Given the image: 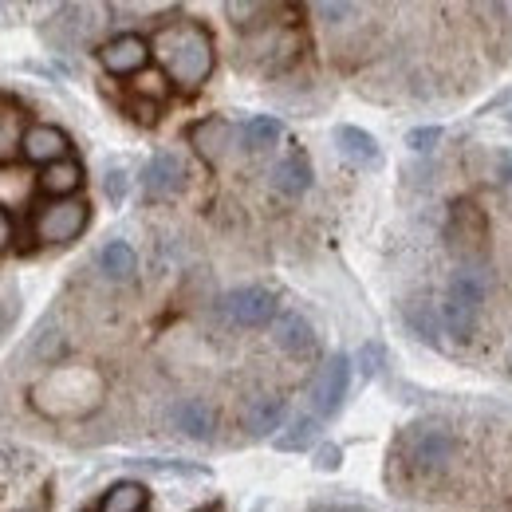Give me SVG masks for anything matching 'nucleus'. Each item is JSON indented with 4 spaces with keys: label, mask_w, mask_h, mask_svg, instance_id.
<instances>
[{
    "label": "nucleus",
    "mask_w": 512,
    "mask_h": 512,
    "mask_svg": "<svg viewBox=\"0 0 512 512\" xmlns=\"http://www.w3.org/2000/svg\"><path fill=\"white\" fill-rule=\"evenodd\" d=\"M103 398H107V379H103L99 367H87V363L52 367L40 383L32 386V406L52 422L87 418L103 406Z\"/></svg>",
    "instance_id": "f257e3e1"
},
{
    "label": "nucleus",
    "mask_w": 512,
    "mask_h": 512,
    "mask_svg": "<svg viewBox=\"0 0 512 512\" xmlns=\"http://www.w3.org/2000/svg\"><path fill=\"white\" fill-rule=\"evenodd\" d=\"M150 48L162 60V71L170 75V83H178L182 91H197L217 67L213 36L197 20H178V24L162 28Z\"/></svg>",
    "instance_id": "f03ea898"
},
{
    "label": "nucleus",
    "mask_w": 512,
    "mask_h": 512,
    "mask_svg": "<svg viewBox=\"0 0 512 512\" xmlns=\"http://www.w3.org/2000/svg\"><path fill=\"white\" fill-rule=\"evenodd\" d=\"M485 296H489L485 264H457V272L446 284V304H442L446 335H453L457 343H469L477 335L481 312H485Z\"/></svg>",
    "instance_id": "7ed1b4c3"
},
{
    "label": "nucleus",
    "mask_w": 512,
    "mask_h": 512,
    "mask_svg": "<svg viewBox=\"0 0 512 512\" xmlns=\"http://www.w3.org/2000/svg\"><path fill=\"white\" fill-rule=\"evenodd\" d=\"M457 434L442 426V422H422V426H410L398 442V453L406 461V469L414 477H442L449 465L457 461Z\"/></svg>",
    "instance_id": "20e7f679"
},
{
    "label": "nucleus",
    "mask_w": 512,
    "mask_h": 512,
    "mask_svg": "<svg viewBox=\"0 0 512 512\" xmlns=\"http://www.w3.org/2000/svg\"><path fill=\"white\" fill-rule=\"evenodd\" d=\"M449 249L461 256V264H481L485 241H489V221L473 201H453L446 217Z\"/></svg>",
    "instance_id": "39448f33"
},
{
    "label": "nucleus",
    "mask_w": 512,
    "mask_h": 512,
    "mask_svg": "<svg viewBox=\"0 0 512 512\" xmlns=\"http://www.w3.org/2000/svg\"><path fill=\"white\" fill-rule=\"evenodd\" d=\"M217 312L221 320L233 323V327H264V323L276 320L280 312V300L272 288H260V284H245V288H233L217 300Z\"/></svg>",
    "instance_id": "423d86ee"
},
{
    "label": "nucleus",
    "mask_w": 512,
    "mask_h": 512,
    "mask_svg": "<svg viewBox=\"0 0 512 512\" xmlns=\"http://www.w3.org/2000/svg\"><path fill=\"white\" fill-rule=\"evenodd\" d=\"M91 225V205L83 197H64V201H48L36 213V237L44 245H67L75 241L83 229Z\"/></svg>",
    "instance_id": "0eeeda50"
},
{
    "label": "nucleus",
    "mask_w": 512,
    "mask_h": 512,
    "mask_svg": "<svg viewBox=\"0 0 512 512\" xmlns=\"http://www.w3.org/2000/svg\"><path fill=\"white\" fill-rule=\"evenodd\" d=\"M347 390H351V355L335 351L320 367L316 383H312V414L316 418H335L343 410Z\"/></svg>",
    "instance_id": "6e6552de"
},
{
    "label": "nucleus",
    "mask_w": 512,
    "mask_h": 512,
    "mask_svg": "<svg viewBox=\"0 0 512 512\" xmlns=\"http://www.w3.org/2000/svg\"><path fill=\"white\" fill-rule=\"evenodd\" d=\"M186 162H182V154H174V150H158L146 166H142V174H138V186H142V197L146 201H170V197H178V193L186 190Z\"/></svg>",
    "instance_id": "1a4fd4ad"
},
{
    "label": "nucleus",
    "mask_w": 512,
    "mask_h": 512,
    "mask_svg": "<svg viewBox=\"0 0 512 512\" xmlns=\"http://www.w3.org/2000/svg\"><path fill=\"white\" fill-rule=\"evenodd\" d=\"M170 430L182 434L186 442H213L217 434V410L205 402V398H178L166 414Z\"/></svg>",
    "instance_id": "9d476101"
},
{
    "label": "nucleus",
    "mask_w": 512,
    "mask_h": 512,
    "mask_svg": "<svg viewBox=\"0 0 512 512\" xmlns=\"http://www.w3.org/2000/svg\"><path fill=\"white\" fill-rule=\"evenodd\" d=\"M150 56H154V48L138 32H123L99 48V64L111 75H142L150 67Z\"/></svg>",
    "instance_id": "9b49d317"
},
{
    "label": "nucleus",
    "mask_w": 512,
    "mask_h": 512,
    "mask_svg": "<svg viewBox=\"0 0 512 512\" xmlns=\"http://www.w3.org/2000/svg\"><path fill=\"white\" fill-rule=\"evenodd\" d=\"M20 154H24V162L48 170V166H56V162L71 158V138H67V130L52 127V123H36V127L24 130Z\"/></svg>",
    "instance_id": "f8f14e48"
},
{
    "label": "nucleus",
    "mask_w": 512,
    "mask_h": 512,
    "mask_svg": "<svg viewBox=\"0 0 512 512\" xmlns=\"http://www.w3.org/2000/svg\"><path fill=\"white\" fill-rule=\"evenodd\" d=\"M233 138H237V127L229 119H221V115H209V119L190 127V146L197 150V158L209 162V166H217L233 150Z\"/></svg>",
    "instance_id": "ddd939ff"
},
{
    "label": "nucleus",
    "mask_w": 512,
    "mask_h": 512,
    "mask_svg": "<svg viewBox=\"0 0 512 512\" xmlns=\"http://www.w3.org/2000/svg\"><path fill=\"white\" fill-rule=\"evenodd\" d=\"M276 347L288 359H316L320 355V335L300 312H288V316L276 320Z\"/></svg>",
    "instance_id": "4468645a"
},
{
    "label": "nucleus",
    "mask_w": 512,
    "mask_h": 512,
    "mask_svg": "<svg viewBox=\"0 0 512 512\" xmlns=\"http://www.w3.org/2000/svg\"><path fill=\"white\" fill-rule=\"evenodd\" d=\"M91 8L87 4H64L52 20H48V28H44V40L52 44V48H60V52H67V48H75V44H83L87 36H91Z\"/></svg>",
    "instance_id": "2eb2a0df"
},
{
    "label": "nucleus",
    "mask_w": 512,
    "mask_h": 512,
    "mask_svg": "<svg viewBox=\"0 0 512 512\" xmlns=\"http://www.w3.org/2000/svg\"><path fill=\"white\" fill-rule=\"evenodd\" d=\"M335 146H339V154H343L351 166H359V170H379V166H383V146H379V138L367 134L363 127H351V123L335 127Z\"/></svg>",
    "instance_id": "dca6fc26"
},
{
    "label": "nucleus",
    "mask_w": 512,
    "mask_h": 512,
    "mask_svg": "<svg viewBox=\"0 0 512 512\" xmlns=\"http://www.w3.org/2000/svg\"><path fill=\"white\" fill-rule=\"evenodd\" d=\"M402 323L410 327V335L418 343H430V347H442V335H446V320H442V308L426 296H414L402 304Z\"/></svg>",
    "instance_id": "f3484780"
},
{
    "label": "nucleus",
    "mask_w": 512,
    "mask_h": 512,
    "mask_svg": "<svg viewBox=\"0 0 512 512\" xmlns=\"http://www.w3.org/2000/svg\"><path fill=\"white\" fill-rule=\"evenodd\" d=\"M272 190L280 193V197H304V193L312 190V162H308V154L304 150H288L276 166H272Z\"/></svg>",
    "instance_id": "a211bd4d"
},
{
    "label": "nucleus",
    "mask_w": 512,
    "mask_h": 512,
    "mask_svg": "<svg viewBox=\"0 0 512 512\" xmlns=\"http://www.w3.org/2000/svg\"><path fill=\"white\" fill-rule=\"evenodd\" d=\"M40 190V174H32L20 162H4L0 166V209H24L32 201V193Z\"/></svg>",
    "instance_id": "6ab92c4d"
},
{
    "label": "nucleus",
    "mask_w": 512,
    "mask_h": 512,
    "mask_svg": "<svg viewBox=\"0 0 512 512\" xmlns=\"http://www.w3.org/2000/svg\"><path fill=\"white\" fill-rule=\"evenodd\" d=\"M284 418H288V398L284 394H260L245 410V430H249V438H268L284 426Z\"/></svg>",
    "instance_id": "aec40b11"
},
{
    "label": "nucleus",
    "mask_w": 512,
    "mask_h": 512,
    "mask_svg": "<svg viewBox=\"0 0 512 512\" xmlns=\"http://www.w3.org/2000/svg\"><path fill=\"white\" fill-rule=\"evenodd\" d=\"M40 190L48 193L52 201H64V197H79V190H83V166H79L75 158H64V162L48 166V170L40 174Z\"/></svg>",
    "instance_id": "412c9836"
},
{
    "label": "nucleus",
    "mask_w": 512,
    "mask_h": 512,
    "mask_svg": "<svg viewBox=\"0 0 512 512\" xmlns=\"http://www.w3.org/2000/svg\"><path fill=\"white\" fill-rule=\"evenodd\" d=\"M95 264H99V272L111 284H127V280H134V272H138V253L130 249L127 241H107L99 249V256H95Z\"/></svg>",
    "instance_id": "4be33fe9"
},
{
    "label": "nucleus",
    "mask_w": 512,
    "mask_h": 512,
    "mask_svg": "<svg viewBox=\"0 0 512 512\" xmlns=\"http://www.w3.org/2000/svg\"><path fill=\"white\" fill-rule=\"evenodd\" d=\"M320 430H323V418H316V414H300V418H292V422L276 434L272 446L280 449V453H304V449H312L316 442H320Z\"/></svg>",
    "instance_id": "5701e85b"
},
{
    "label": "nucleus",
    "mask_w": 512,
    "mask_h": 512,
    "mask_svg": "<svg viewBox=\"0 0 512 512\" xmlns=\"http://www.w3.org/2000/svg\"><path fill=\"white\" fill-rule=\"evenodd\" d=\"M150 505V489L142 481H115L103 501H99V512H142Z\"/></svg>",
    "instance_id": "b1692460"
},
{
    "label": "nucleus",
    "mask_w": 512,
    "mask_h": 512,
    "mask_svg": "<svg viewBox=\"0 0 512 512\" xmlns=\"http://www.w3.org/2000/svg\"><path fill=\"white\" fill-rule=\"evenodd\" d=\"M280 134H284V123H280L276 115H253V119L241 123V142H245V150H253V154L256 150L276 146Z\"/></svg>",
    "instance_id": "393cba45"
},
{
    "label": "nucleus",
    "mask_w": 512,
    "mask_h": 512,
    "mask_svg": "<svg viewBox=\"0 0 512 512\" xmlns=\"http://www.w3.org/2000/svg\"><path fill=\"white\" fill-rule=\"evenodd\" d=\"M20 142H24L20 111H16V103L0 99V166H4V158H12V150H20Z\"/></svg>",
    "instance_id": "a878e982"
},
{
    "label": "nucleus",
    "mask_w": 512,
    "mask_h": 512,
    "mask_svg": "<svg viewBox=\"0 0 512 512\" xmlns=\"http://www.w3.org/2000/svg\"><path fill=\"white\" fill-rule=\"evenodd\" d=\"M134 469H146V473H158V477H209V469L205 465H197V461H130Z\"/></svg>",
    "instance_id": "bb28decb"
},
{
    "label": "nucleus",
    "mask_w": 512,
    "mask_h": 512,
    "mask_svg": "<svg viewBox=\"0 0 512 512\" xmlns=\"http://www.w3.org/2000/svg\"><path fill=\"white\" fill-rule=\"evenodd\" d=\"M134 91H138L142 99H154V103H162V99L170 95V75H166L162 67H146L142 75H134Z\"/></svg>",
    "instance_id": "cd10ccee"
},
{
    "label": "nucleus",
    "mask_w": 512,
    "mask_h": 512,
    "mask_svg": "<svg viewBox=\"0 0 512 512\" xmlns=\"http://www.w3.org/2000/svg\"><path fill=\"white\" fill-rule=\"evenodd\" d=\"M225 12H229V20L237 24V28H260L264 20L260 16H268L272 12V4H253V0H233V4H225Z\"/></svg>",
    "instance_id": "c85d7f7f"
},
{
    "label": "nucleus",
    "mask_w": 512,
    "mask_h": 512,
    "mask_svg": "<svg viewBox=\"0 0 512 512\" xmlns=\"http://www.w3.org/2000/svg\"><path fill=\"white\" fill-rule=\"evenodd\" d=\"M355 363H359V375H363V379H379V375H383V367H386V347L379 343V339L363 343Z\"/></svg>",
    "instance_id": "c756f323"
},
{
    "label": "nucleus",
    "mask_w": 512,
    "mask_h": 512,
    "mask_svg": "<svg viewBox=\"0 0 512 512\" xmlns=\"http://www.w3.org/2000/svg\"><path fill=\"white\" fill-rule=\"evenodd\" d=\"M127 186H130V178H127V170H123V166H107V170H103V193H107V201H111V205H123Z\"/></svg>",
    "instance_id": "7c9ffc66"
},
{
    "label": "nucleus",
    "mask_w": 512,
    "mask_h": 512,
    "mask_svg": "<svg viewBox=\"0 0 512 512\" xmlns=\"http://www.w3.org/2000/svg\"><path fill=\"white\" fill-rule=\"evenodd\" d=\"M438 142H442V127H414L406 134V146L414 154H430V150H438Z\"/></svg>",
    "instance_id": "2f4dec72"
},
{
    "label": "nucleus",
    "mask_w": 512,
    "mask_h": 512,
    "mask_svg": "<svg viewBox=\"0 0 512 512\" xmlns=\"http://www.w3.org/2000/svg\"><path fill=\"white\" fill-rule=\"evenodd\" d=\"M312 465H316V473H335L343 465V449L335 446V442H323L316 449V457H312Z\"/></svg>",
    "instance_id": "473e14b6"
},
{
    "label": "nucleus",
    "mask_w": 512,
    "mask_h": 512,
    "mask_svg": "<svg viewBox=\"0 0 512 512\" xmlns=\"http://www.w3.org/2000/svg\"><path fill=\"white\" fill-rule=\"evenodd\" d=\"M316 16L327 24H347L351 16H359V4H316Z\"/></svg>",
    "instance_id": "72a5a7b5"
},
{
    "label": "nucleus",
    "mask_w": 512,
    "mask_h": 512,
    "mask_svg": "<svg viewBox=\"0 0 512 512\" xmlns=\"http://www.w3.org/2000/svg\"><path fill=\"white\" fill-rule=\"evenodd\" d=\"M497 182L512 190V150H501V154H497Z\"/></svg>",
    "instance_id": "f704fd0d"
},
{
    "label": "nucleus",
    "mask_w": 512,
    "mask_h": 512,
    "mask_svg": "<svg viewBox=\"0 0 512 512\" xmlns=\"http://www.w3.org/2000/svg\"><path fill=\"white\" fill-rule=\"evenodd\" d=\"M12 237H16V229H12V217L0 209V249H8V245H12Z\"/></svg>",
    "instance_id": "c9c22d12"
},
{
    "label": "nucleus",
    "mask_w": 512,
    "mask_h": 512,
    "mask_svg": "<svg viewBox=\"0 0 512 512\" xmlns=\"http://www.w3.org/2000/svg\"><path fill=\"white\" fill-rule=\"evenodd\" d=\"M197 512H221V509H197Z\"/></svg>",
    "instance_id": "e433bc0d"
},
{
    "label": "nucleus",
    "mask_w": 512,
    "mask_h": 512,
    "mask_svg": "<svg viewBox=\"0 0 512 512\" xmlns=\"http://www.w3.org/2000/svg\"><path fill=\"white\" fill-rule=\"evenodd\" d=\"M509 127H512V107H509Z\"/></svg>",
    "instance_id": "4c0bfd02"
},
{
    "label": "nucleus",
    "mask_w": 512,
    "mask_h": 512,
    "mask_svg": "<svg viewBox=\"0 0 512 512\" xmlns=\"http://www.w3.org/2000/svg\"><path fill=\"white\" fill-rule=\"evenodd\" d=\"M509 367H512V347H509Z\"/></svg>",
    "instance_id": "58836bf2"
},
{
    "label": "nucleus",
    "mask_w": 512,
    "mask_h": 512,
    "mask_svg": "<svg viewBox=\"0 0 512 512\" xmlns=\"http://www.w3.org/2000/svg\"><path fill=\"white\" fill-rule=\"evenodd\" d=\"M0 12H4V4H0Z\"/></svg>",
    "instance_id": "ea45409f"
},
{
    "label": "nucleus",
    "mask_w": 512,
    "mask_h": 512,
    "mask_svg": "<svg viewBox=\"0 0 512 512\" xmlns=\"http://www.w3.org/2000/svg\"><path fill=\"white\" fill-rule=\"evenodd\" d=\"M24 512H32V509H24Z\"/></svg>",
    "instance_id": "a19ab883"
}]
</instances>
